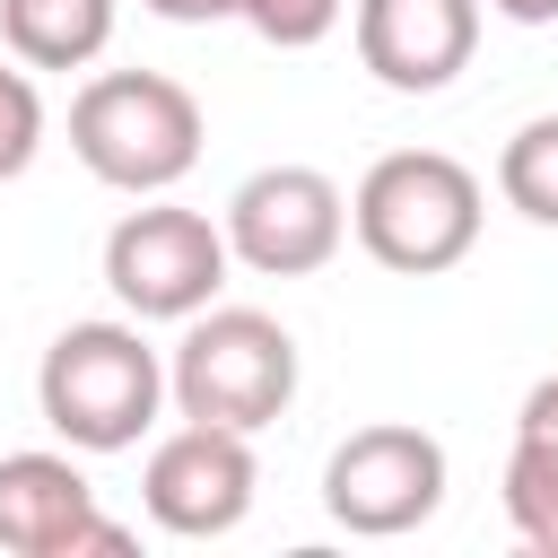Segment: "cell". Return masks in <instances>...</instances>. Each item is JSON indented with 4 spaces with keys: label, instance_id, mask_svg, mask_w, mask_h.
I'll use <instances>...</instances> for the list:
<instances>
[{
    "label": "cell",
    "instance_id": "cell-8",
    "mask_svg": "<svg viewBox=\"0 0 558 558\" xmlns=\"http://www.w3.org/2000/svg\"><path fill=\"white\" fill-rule=\"evenodd\" d=\"M253 480H262L253 471V436L183 418L174 436H157V453L140 471V506L174 541H218V532H235L253 514Z\"/></svg>",
    "mask_w": 558,
    "mask_h": 558
},
{
    "label": "cell",
    "instance_id": "cell-2",
    "mask_svg": "<svg viewBox=\"0 0 558 558\" xmlns=\"http://www.w3.org/2000/svg\"><path fill=\"white\" fill-rule=\"evenodd\" d=\"M70 148L113 192H166L201 166V105L166 70H105L70 96Z\"/></svg>",
    "mask_w": 558,
    "mask_h": 558
},
{
    "label": "cell",
    "instance_id": "cell-9",
    "mask_svg": "<svg viewBox=\"0 0 558 558\" xmlns=\"http://www.w3.org/2000/svg\"><path fill=\"white\" fill-rule=\"evenodd\" d=\"M0 549L9 558H131V532L96 514L70 453H0Z\"/></svg>",
    "mask_w": 558,
    "mask_h": 558
},
{
    "label": "cell",
    "instance_id": "cell-1",
    "mask_svg": "<svg viewBox=\"0 0 558 558\" xmlns=\"http://www.w3.org/2000/svg\"><path fill=\"white\" fill-rule=\"evenodd\" d=\"M35 401L70 453H122L157 427L166 366L140 340V323H70L35 366Z\"/></svg>",
    "mask_w": 558,
    "mask_h": 558
},
{
    "label": "cell",
    "instance_id": "cell-14",
    "mask_svg": "<svg viewBox=\"0 0 558 558\" xmlns=\"http://www.w3.org/2000/svg\"><path fill=\"white\" fill-rule=\"evenodd\" d=\"M497 192H506V209H523L532 227H558V113H532V122L506 140Z\"/></svg>",
    "mask_w": 558,
    "mask_h": 558
},
{
    "label": "cell",
    "instance_id": "cell-11",
    "mask_svg": "<svg viewBox=\"0 0 558 558\" xmlns=\"http://www.w3.org/2000/svg\"><path fill=\"white\" fill-rule=\"evenodd\" d=\"M506 523L558 558V375H541L514 410V453H506Z\"/></svg>",
    "mask_w": 558,
    "mask_h": 558
},
{
    "label": "cell",
    "instance_id": "cell-3",
    "mask_svg": "<svg viewBox=\"0 0 558 558\" xmlns=\"http://www.w3.org/2000/svg\"><path fill=\"white\" fill-rule=\"evenodd\" d=\"M357 244L401 270V279H436L480 244V174L445 148H392L366 166L357 201H349Z\"/></svg>",
    "mask_w": 558,
    "mask_h": 558
},
{
    "label": "cell",
    "instance_id": "cell-5",
    "mask_svg": "<svg viewBox=\"0 0 558 558\" xmlns=\"http://www.w3.org/2000/svg\"><path fill=\"white\" fill-rule=\"evenodd\" d=\"M227 262H235L227 253V227H209L201 209H174V201H148L131 218H113V235H105V288L140 323L201 314L227 288Z\"/></svg>",
    "mask_w": 558,
    "mask_h": 558
},
{
    "label": "cell",
    "instance_id": "cell-15",
    "mask_svg": "<svg viewBox=\"0 0 558 558\" xmlns=\"http://www.w3.org/2000/svg\"><path fill=\"white\" fill-rule=\"evenodd\" d=\"M44 148V96L26 70H0V183H17Z\"/></svg>",
    "mask_w": 558,
    "mask_h": 558
},
{
    "label": "cell",
    "instance_id": "cell-4",
    "mask_svg": "<svg viewBox=\"0 0 558 558\" xmlns=\"http://www.w3.org/2000/svg\"><path fill=\"white\" fill-rule=\"evenodd\" d=\"M166 392L201 427H270L296 401V340L253 305H201L183 314V340L166 357Z\"/></svg>",
    "mask_w": 558,
    "mask_h": 558
},
{
    "label": "cell",
    "instance_id": "cell-13",
    "mask_svg": "<svg viewBox=\"0 0 558 558\" xmlns=\"http://www.w3.org/2000/svg\"><path fill=\"white\" fill-rule=\"evenodd\" d=\"M140 9H157V17H174V26H209V17H244L262 44H279V52H305V44H323L331 26H340V0H140Z\"/></svg>",
    "mask_w": 558,
    "mask_h": 558
},
{
    "label": "cell",
    "instance_id": "cell-16",
    "mask_svg": "<svg viewBox=\"0 0 558 558\" xmlns=\"http://www.w3.org/2000/svg\"><path fill=\"white\" fill-rule=\"evenodd\" d=\"M497 17H514V26H549L558 17V0H488Z\"/></svg>",
    "mask_w": 558,
    "mask_h": 558
},
{
    "label": "cell",
    "instance_id": "cell-12",
    "mask_svg": "<svg viewBox=\"0 0 558 558\" xmlns=\"http://www.w3.org/2000/svg\"><path fill=\"white\" fill-rule=\"evenodd\" d=\"M0 35L26 70H87L113 44V0H0Z\"/></svg>",
    "mask_w": 558,
    "mask_h": 558
},
{
    "label": "cell",
    "instance_id": "cell-7",
    "mask_svg": "<svg viewBox=\"0 0 558 558\" xmlns=\"http://www.w3.org/2000/svg\"><path fill=\"white\" fill-rule=\"evenodd\" d=\"M349 235V201L323 166H262L235 183L227 201V253L262 279H305L340 253Z\"/></svg>",
    "mask_w": 558,
    "mask_h": 558
},
{
    "label": "cell",
    "instance_id": "cell-10",
    "mask_svg": "<svg viewBox=\"0 0 558 558\" xmlns=\"http://www.w3.org/2000/svg\"><path fill=\"white\" fill-rule=\"evenodd\" d=\"M480 0H357V61L392 96H436L471 70Z\"/></svg>",
    "mask_w": 558,
    "mask_h": 558
},
{
    "label": "cell",
    "instance_id": "cell-6",
    "mask_svg": "<svg viewBox=\"0 0 558 558\" xmlns=\"http://www.w3.org/2000/svg\"><path fill=\"white\" fill-rule=\"evenodd\" d=\"M445 506V445L427 427H357L331 445L323 462V514L357 541H392V532H418L427 514Z\"/></svg>",
    "mask_w": 558,
    "mask_h": 558
}]
</instances>
